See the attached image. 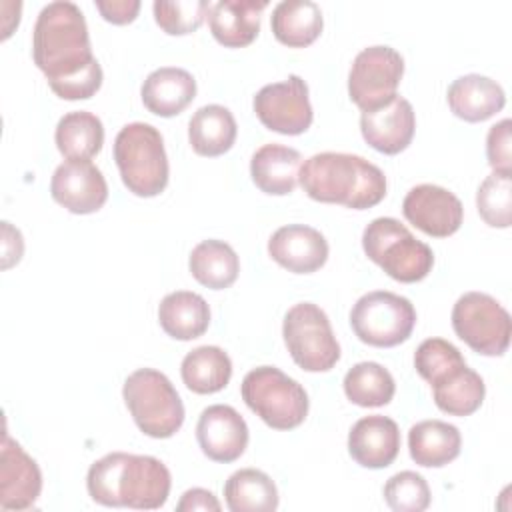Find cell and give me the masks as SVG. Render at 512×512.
Wrapping results in <instances>:
<instances>
[{
	"label": "cell",
	"mask_w": 512,
	"mask_h": 512,
	"mask_svg": "<svg viewBox=\"0 0 512 512\" xmlns=\"http://www.w3.org/2000/svg\"><path fill=\"white\" fill-rule=\"evenodd\" d=\"M252 104L258 120L268 130L286 136L306 132L314 118L308 86L298 74H290L282 82L262 86Z\"/></svg>",
	"instance_id": "7c38bea8"
},
{
	"label": "cell",
	"mask_w": 512,
	"mask_h": 512,
	"mask_svg": "<svg viewBox=\"0 0 512 512\" xmlns=\"http://www.w3.org/2000/svg\"><path fill=\"white\" fill-rule=\"evenodd\" d=\"M460 446V430L454 424L442 420H422L408 430L410 458L418 466H446L460 454Z\"/></svg>",
	"instance_id": "cb8c5ba5"
},
{
	"label": "cell",
	"mask_w": 512,
	"mask_h": 512,
	"mask_svg": "<svg viewBox=\"0 0 512 512\" xmlns=\"http://www.w3.org/2000/svg\"><path fill=\"white\" fill-rule=\"evenodd\" d=\"M282 336L292 360L306 372H328L340 360V344L326 312L312 304H294L282 324Z\"/></svg>",
	"instance_id": "ba28073f"
},
{
	"label": "cell",
	"mask_w": 512,
	"mask_h": 512,
	"mask_svg": "<svg viewBox=\"0 0 512 512\" xmlns=\"http://www.w3.org/2000/svg\"><path fill=\"white\" fill-rule=\"evenodd\" d=\"M156 24L172 36L190 34L200 28L204 18L210 14L212 4L206 0H156L152 4Z\"/></svg>",
	"instance_id": "e575fe53"
},
{
	"label": "cell",
	"mask_w": 512,
	"mask_h": 512,
	"mask_svg": "<svg viewBox=\"0 0 512 512\" xmlns=\"http://www.w3.org/2000/svg\"><path fill=\"white\" fill-rule=\"evenodd\" d=\"M224 500L232 512H272L278 508V490L266 472L242 468L226 480Z\"/></svg>",
	"instance_id": "1f68e13d"
},
{
	"label": "cell",
	"mask_w": 512,
	"mask_h": 512,
	"mask_svg": "<svg viewBox=\"0 0 512 512\" xmlns=\"http://www.w3.org/2000/svg\"><path fill=\"white\" fill-rule=\"evenodd\" d=\"M266 0H220L212 4L208 24L212 36L228 48L248 46L260 32V14Z\"/></svg>",
	"instance_id": "7402d4cb"
},
{
	"label": "cell",
	"mask_w": 512,
	"mask_h": 512,
	"mask_svg": "<svg viewBox=\"0 0 512 512\" xmlns=\"http://www.w3.org/2000/svg\"><path fill=\"white\" fill-rule=\"evenodd\" d=\"M158 322L162 330L176 340H194L208 330V302L188 290H176L162 298L158 306Z\"/></svg>",
	"instance_id": "d4e9b609"
},
{
	"label": "cell",
	"mask_w": 512,
	"mask_h": 512,
	"mask_svg": "<svg viewBox=\"0 0 512 512\" xmlns=\"http://www.w3.org/2000/svg\"><path fill=\"white\" fill-rule=\"evenodd\" d=\"M416 324L412 302L388 290H374L356 300L350 312V326L358 340L378 348H392L406 342Z\"/></svg>",
	"instance_id": "9c48e42d"
},
{
	"label": "cell",
	"mask_w": 512,
	"mask_h": 512,
	"mask_svg": "<svg viewBox=\"0 0 512 512\" xmlns=\"http://www.w3.org/2000/svg\"><path fill=\"white\" fill-rule=\"evenodd\" d=\"M404 74V58L390 46H368L360 50L350 66L348 94L362 110H376L396 96Z\"/></svg>",
	"instance_id": "8fae6325"
},
{
	"label": "cell",
	"mask_w": 512,
	"mask_h": 512,
	"mask_svg": "<svg viewBox=\"0 0 512 512\" xmlns=\"http://www.w3.org/2000/svg\"><path fill=\"white\" fill-rule=\"evenodd\" d=\"M42 492V472L32 456L10 438L2 436L0 446V508L26 510L32 508Z\"/></svg>",
	"instance_id": "9a60e30c"
},
{
	"label": "cell",
	"mask_w": 512,
	"mask_h": 512,
	"mask_svg": "<svg viewBox=\"0 0 512 512\" xmlns=\"http://www.w3.org/2000/svg\"><path fill=\"white\" fill-rule=\"evenodd\" d=\"M302 190L318 202L366 210L386 196V176L370 160L346 152L310 156L298 172Z\"/></svg>",
	"instance_id": "3957f363"
},
{
	"label": "cell",
	"mask_w": 512,
	"mask_h": 512,
	"mask_svg": "<svg viewBox=\"0 0 512 512\" xmlns=\"http://www.w3.org/2000/svg\"><path fill=\"white\" fill-rule=\"evenodd\" d=\"M236 120L226 106L206 104L198 108L188 122V140L200 156H220L236 140Z\"/></svg>",
	"instance_id": "4316f807"
},
{
	"label": "cell",
	"mask_w": 512,
	"mask_h": 512,
	"mask_svg": "<svg viewBox=\"0 0 512 512\" xmlns=\"http://www.w3.org/2000/svg\"><path fill=\"white\" fill-rule=\"evenodd\" d=\"M96 8L104 20L112 24H128L136 18L140 10V2L138 0H98Z\"/></svg>",
	"instance_id": "f35d334b"
},
{
	"label": "cell",
	"mask_w": 512,
	"mask_h": 512,
	"mask_svg": "<svg viewBox=\"0 0 512 512\" xmlns=\"http://www.w3.org/2000/svg\"><path fill=\"white\" fill-rule=\"evenodd\" d=\"M384 500L394 512H422L430 506V488L420 474L402 470L384 484Z\"/></svg>",
	"instance_id": "d590c367"
},
{
	"label": "cell",
	"mask_w": 512,
	"mask_h": 512,
	"mask_svg": "<svg viewBox=\"0 0 512 512\" xmlns=\"http://www.w3.org/2000/svg\"><path fill=\"white\" fill-rule=\"evenodd\" d=\"M466 364L460 350L444 340V338H428L424 340L414 354V368L416 372L432 386L450 370Z\"/></svg>",
	"instance_id": "8d00e7d4"
},
{
	"label": "cell",
	"mask_w": 512,
	"mask_h": 512,
	"mask_svg": "<svg viewBox=\"0 0 512 512\" xmlns=\"http://www.w3.org/2000/svg\"><path fill=\"white\" fill-rule=\"evenodd\" d=\"M486 156L494 170L512 172V152H510V120L504 118L490 126L486 136Z\"/></svg>",
	"instance_id": "74e56055"
},
{
	"label": "cell",
	"mask_w": 512,
	"mask_h": 512,
	"mask_svg": "<svg viewBox=\"0 0 512 512\" xmlns=\"http://www.w3.org/2000/svg\"><path fill=\"white\" fill-rule=\"evenodd\" d=\"M24 252V240L20 230L12 228L10 222H2V268L18 264Z\"/></svg>",
	"instance_id": "60d3db41"
},
{
	"label": "cell",
	"mask_w": 512,
	"mask_h": 512,
	"mask_svg": "<svg viewBox=\"0 0 512 512\" xmlns=\"http://www.w3.org/2000/svg\"><path fill=\"white\" fill-rule=\"evenodd\" d=\"M432 394L442 412L450 416H470L482 406L486 386L478 372L462 364L436 380Z\"/></svg>",
	"instance_id": "83f0119b"
},
{
	"label": "cell",
	"mask_w": 512,
	"mask_h": 512,
	"mask_svg": "<svg viewBox=\"0 0 512 512\" xmlns=\"http://www.w3.org/2000/svg\"><path fill=\"white\" fill-rule=\"evenodd\" d=\"M414 130V108L398 94L388 104L362 112L360 116V132L364 140L382 154H398L406 150L414 138Z\"/></svg>",
	"instance_id": "e0dca14e"
},
{
	"label": "cell",
	"mask_w": 512,
	"mask_h": 512,
	"mask_svg": "<svg viewBox=\"0 0 512 512\" xmlns=\"http://www.w3.org/2000/svg\"><path fill=\"white\" fill-rule=\"evenodd\" d=\"M452 328L460 340L484 356H502L512 336L508 310L484 292H466L456 300Z\"/></svg>",
	"instance_id": "30bf717a"
},
{
	"label": "cell",
	"mask_w": 512,
	"mask_h": 512,
	"mask_svg": "<svg viewBox=\"0 0 512 512\" xmlns=\"http://www.w3.org/2000/svg\"><path fill=\"white\" fill-rule=\"evenodd\" d=\"M240 392L246 406L276 430H292L308 414L306 390L276 366L250 370L242 380Z\"/></svg>",
	"instance_id": "52a82bcc"
},
{
	"label": "cell",
	"mask_w": 512,
	"mask_h": 512,
	"mask_svg": "<svg viewBox=\"0 0 512 512\" xmlns=\"http://www.w3.org/2000/svg\"><path fill=\"white\" fill-rule=\"evenodd\" d=\"M182 382L196 394L220 392L232 376L230 356L218 346H198L180 364Z\"/></svg>",
	"instance_id": "4dcf8cb0"
},
{
	"label": "cell",
	"mask_w": 512,
	"mask_h": 512,
	"mask_svg": "<svg viewBox=\"0 0 512 512\" xmlns=\"http://www.w3.org/2000/svg\"><path fill=\"white\" fill-rule=\"evenodd\" d=\"M188 268L202 286L224 290L236 282L240 260L230 244L222 240H202L192 248Z\"/></svg>",
	"instance_id": "f546056e"
},
{
	"label": "cell",
	"mask_w": 512,
	"mask_h": 512,
	"mask_svg": "<svg viewBox=\"0 0 512 512\" xmlns=\"http://www.w3.org/2000/svg\"><path fill=\"white\" fill-rule=\"evenodd\" d=\"M366 256L398 282L424 280L434 266L432 248L396 218H374L362 232Z\"/></svg>",
	"instance_id": "5b68a950"
},
{
	"label": "cell",
	"mask_w": 512,
	"mask_h": 512,
	"mask_svg": "<svg viewBox=\"0 0 512 512\" xmlns=\"http://www.w3.org/2000/svg\"><path fill=\"white\" fill-rule=\"evenodd\" d=\"M170 470L154 456L110 452L96 460L86 476V488L102 506L156 510L166 504Z\"/></svg>",
	"instance_id": "7a4b0ae2"
},
{
	"label": "cell",
	"mask_w": 512,
	"mask_h": 512,
	"mask_svg": "<svg viewBox=\"0 0 512 512\" xmlns=\"http://www.w3.org/2000/svg\"><path fill=\"white\" fill-rule=\"evenodd\" d=\"M54 140L66 160H90L104 144L102 120L88 110L68 112L58 120Z\"/></svg>",
	"instance_id": "f1b7e54d"
},
{
	"label": "cell",
	"mask_w": 512,
	"mask_h": 512,
	"mask_svg": "<svg viewBox=\"0 0 512 512\" xmlns=\"http://www.w3.org/2000/svg\"><path fill=\"white\" fill-rule=\"evenodd\" d=\"M268 254L288 272L310 274L326 264L328 242L312 226L288 224L270 236Z\"/></svg>",
	"instance_id": "ac0fdd59"
},
{
	"label": "cell",
	"mask_w": 512,
	"mask_h": 512,
	"mask_svg": "<svg viewBox=\"0 0 512 512\" xmlns=\"http://www.w3.org/2000/svg\"><path fill=\"white\" fill-rule=\"evenodd\" d=\"M140 96L152 114L170 118L180 114L196 98V80L184 68L162 66L146 76Z\"/></svg>",
	"instance_id": "ffe728a7"
},
{
	"label": "cell",
	"mask_w": 512,
	"mask_h": 512,
	"mask_svg": "<svg viewBox=\"0 0 512 512\" xmlns=\"http://www.w3.org/2000/svg\"><path fill=\"white\" fill-rule=\"evenodd\" d=\"M346 398L362 408L386 406L396 392L392 374L378 362H358L344 376Z\"/></svg>",
	"instance_id": "d6a6232c"
},
{
	"label": "cell",
	"mask_w": 512,
	"mask_h": 512,
	"mask_svg": "<svg viewBox=\"0 0 512 512\" xmlns=\"http://www.w3.org/2000/svg\"><path fill=\"white\" fill-rule=\"evenodd\" d=\"M302 156L296 148L284 144H264L250 160L252 182L266 194L284 196L296 188Z\"/></svg>",
	"instance_id": "603a6c76"
},
{
	"label": "cell",
	"mask_w": 512,
	"mask_h": 512,
	"mask_svg": "<svg viewBox=\"0 0 512 512\" xmlns=\"http://www.w3.org/2000/svg\"><path fill=\"white\" fill-rule=\"evenodd\" d=\"M178 512H194V510H206V512H220L222 506L218 498L204 488H190L182 494L180 502L176 504Z\"/></svg>",
	"instance_id": "ab89813d"
},
{
	"label": "cell",
	"mask_w": 512,
	"mask_h": 512,
	"mask_svg": "<svg viewBox=\"0 0 512 512\" xmlns=\"http://www.w3.org/2000/svg\"><path fill=\"white\" fill-rule=\"evenodd\" d=\"M404 218L434 238L452 236L464 220L458 196L436 184H418L402 200Z\"/></svg>",
	"instance_id": "4fadbf2b"
},
{
	"label": "cell",
	"mask_w": 512,
	"mask_h": 512,
	"mask_svg": "<svg viewBox=\"0 0 512 512\" xmlns=\"http://www.w3.org/2000/svg\"><path fill=\"white\" fill-rule=\"evenodd\" d=\"M196 440L202 452L214 462H234L248 446L244 418L226 404H212L202 410L196 424Z\"/></svg>",
	"instance_id": "2e32d148"
},
{
	"label": "cell",
	"mask_w": 512,
	"mask_h": 512,
	"mask_svg": "<svg viewBox=\"0 0 512 512\" xmlns=\"http://www.w3.org/2000/svg\"><path fill=\"white\" fill-rule=\"evenodd\" d=\"M348 452L364 468H386L400 452L398 424L380 414L360 418L348 434Z\"/></svg>",
	"instance_id": "d6986e66"
},
{
	"label": "cell",
	"mask_w": 512,
	"mask_h": 512,
	"mask_svg": "<svg viewBox=\"0 0 512 512\" xmlns=\"http://www.w3.org/2000/svg\"><path fill=\"white\" fill-rule=\"evenodd\" d=\"M114 160L124 186L142 198L158 196L168 184V156L162 134L146 122H130L116 134Z\"/></svg>",
	"instance_id": "277c9868"
},
{
	"label": "cell",
	"mask_w": 512,
	"mask_h": 512,
	"mask_svg": "<svg viewBox=\"0 0 512 512\" xmlns=\"http://www.w3.org/2000/svg\"><path fill=\"white\" fill-rule=\"evenodd\" d=\"M122 396L136 426L150 438H170L184 424V404L176 388L154 368L134 370Z\"/></svg>",
	"instance_id": "8992f818"
},
{
	"label": "cell",
	"mask_w": 512,
	"mask_h": 512,
	"mask_svg": "<svg viewBox=\"0 0 512 512\" xmlns=\"http://www.w3.org/2000/svg\"><path fill=\"white\" fill-rule=\"evenodd\" d=\"M270 26L278 42L304 48L320 36L324 18L320 6L312 0H282L272 10Z\"/></svg>",
	"instance_id": "484cf974"
},
{
	"label": "cell",
	"mask_w": 512,
	"mask_h": 512,
	"mask_svg": "<svg viewBox=\"0 0 512 512\" xmlns=\"http://www.w3.org/2000/svg\"><path fill=\"white\" fill-rule=\"evenodd\" d=\"M50 194L72 214H92L104 206L108 184L90 160H66L52 174Z\"/></svg>",
	"instance_id": "5bb4252c"
},
{
	"label": "cell",
	"mask_w": 512,
	"mask_h": 512,
	"mask_svg": "<svg viewBox=\"0 0 512 512\" xmlns=\"http://www.w3.org/2000/svg\"><path fill=\"white\" fill-rule=\"evenodd\" d=\"M32 58L52 92L64 100L92 98L102 86L86 18L74 2L56 0L40 10L32 32Z\"/></svg>",
	"instance_id": "6da1fadb"
},
{
	"label": "cell",
	"mask_w": 512,
	"mask_h": 512,
	"mask_svg": "<svg viewBox=\"0 0 512 512\" xmlns=\"http://www.w3.org/2000/svg\"><path fill=\"white\" fill-rule=\"evenodd\" d=\"M446 100L458 118L466 122H484L504 108L506 94L496 80L480 74H466L448 86Z\"/></svg>",
	"instance_id": "44dd1931"
},
{
	"label": "cell",
	"mask_w": 512,
	"mask_h": 512,
	"mask_svg": "<svg viewBox=\"0 0 512 512\" xmlns=\"http://www.w3.org/2000/svg\"><path fill=\"white\" fill-rule=\"evenodd\" d=\"M476 208L492 228H508L512 222V172L494 170L476 192Z\"/></svg>",
	"instance_id": "836d02e7"
}]
</instances>
